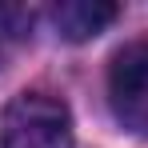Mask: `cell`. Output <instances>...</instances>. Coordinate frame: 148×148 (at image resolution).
Listing matches in <instances>:
<instances>
[{"mask_svg":"<svg viewBox=\"0 0 148 148\" xmlns=\"http://www.w3.org/2000/svg\"><path fill=\"white\" fill-rule=\"evenodd\" d=\"M28 28H32V12H28V8L0 4V64H4L8 48H12L16 40H24V36H28Z\"/></svg>","mask_w":148,"mask_h":148,"instance_id":"277c9868","label":"cell"},{"mask_svg":"<svg viewBox=\"0 0 148 148\" xmlns=\"http://www.w3.org/2000/svg\"><path fill=\"white\" fill-rule=\"evenodd\" d=\"M4 148H72V116L48 92H20L0 116Z\"/></svg>","mask_w":148,"mask_h":148,"instance_id":"6da1fadb","label":"cell"},{"mask_svg":"<svg viewBox=\"0 0 148 148\" xmlns=\"http://www.w3.org/2000/svg\"><path fill=\"white\" fill-rule=\"evenodd\" d=\"M108 104H112V116L128 132L148 136V40H132L112 56Z\"/></svg>","mask_w":148,"mask_h":148,"instance_id":"7a4b0ae2","label":"cell"},{"mask_svg":"<svg viewBox=\"0 0 148 148\" xmlns=\"http://www.w3.org/2000/svg\"><path fill=\"white\" fill-rule=\"evenodd\" d=\"M116 16H120V4H112V0H60V4L52 8L56 32H60L64 40H72V44L100 36Z\"/></svg>","mask_w":148,"mask_h":148,"instance_id":"3957f363","label":"cell"}]
</instances>
